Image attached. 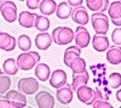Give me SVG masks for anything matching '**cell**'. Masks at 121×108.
<instances>
[{"label":"cell","instance_id":"4dcf8cb0","mask_svg":"<svg viewBox=\"0 0 121 108\" xmlns=\"http://www.w3.org/2000/svg\"><path fill=\"white\" fill-rule=\"evenodd\" d=\"M112 40L115 44V46L121 45V28H115L112 33Z\"/></svg>","mask_w":121,"mask_h":108},{"label":"cell","instance_id":"ba28073f","mask_svg":"<svg viewBox=\"0 0 121 108\" xmlns=\"http://www.w3.org/2000/svg\"><path fill=\"white\" fill-rule=\"evenodd\" d=\"M76 95H78L79 101L85 104H92L95 101V90L88 87L87 85L80 86L76 90Z\"/></svg>","mask_w":121,"mask_h":108},{"label":"cell","instance_id":"8992f818","mask_svg":"<svg viewBox=\"0 0 121 108\" xmlns=\"http://www.w3.org/2000/svg\"><path fill=\"white\" fill-rule=\"evenodd\" d=\"M74 40L78 47L82 49V47H87L90 41H91V35L88 33V31L85 27H76L75 31V35H74Z\"/></svg>","mask_w":121,"mask_h":108},{"label":"cell","instance_id":"3957f363","mask_svg":"<svg viewBox=\"0 0 121 108\" xmlns=\"http://www.w3.org/2000/svg\"><path fill=\"white\" fill-rule=\"evenodd\" d=\"M91 23L97 35H105L109 29V17L104 14L96 12L91 16Z\"/></svg>","mask_w":121,"mask_h":108},{"label":"cell","instance_id":"7a4b0ae2","mask_svg":"<svg viewBox=\"0 0 121 108\" xmlns=\"http://www.w3.org/2000/svg\"><path fill=\"white\" fill-rule=\"evenodd\" d=\"M52 41L57 45H68L74 40V32L69 27H57L51 34Z\"/></svg>","mask_w":121,"mask_h":108},{"label":"cell","instance_id":"1f68e13d","mask_svg":"<svg viewBox=\"0 0 121 108\" xmlns=\"http://www.w3.org/2000/svg\"><path fill=\"white\" fill-rule=\"evenodd\" d=\"M93 108H114L107 100H96L92 103Z\"/></svg>","mask_w":121,"mask_h":108},{"label":"cell","instance_id":"d6986e66","mask_svg":"<svg viewBox=\"0 0 121 108\" xmlns=\"http://www.w3.org/2000/svg\"><path fill=\"white\" fill-rule=\"evenodd\" d=\"M107 61L110 64H120L121 63V47L120 46H112L107 51Z\"/></svg>","mask_w":121,"mask_h":108},{"label":"cell","instance_id":"44dd1931","mask_svg":"<svg viewBox=\"0 0 121 108\" xmlns=\"http://www.w3.org/2000/svg\"><path fill=\"white\" fill-rule=\"evenodd\" d=\"M72 14H73V7L67 1H62L60 4H58L56 9V15L59 19H67L68 17L72 16Z\"/></svg>","mask_w":121,"mask_h":108},{"label":"cell","instance_id":"e0dca14e","mask_svg":"<svg viewBox=\"0 0 121 108\" xmlns=\"http://www.w3.org/2000/svg\"><path fill=\"white\" fill-rule=\"evenodd\" d=\"M80 55H81V49L80 47H78L76 45L75 46H68V49H65V51H64V58H63L64 64L67 67H69L70 63H72L75 58L80 57Z\"/></svg>","mask_w":121,"mask_h":108},{"label":"cell","instance_id":"5bb4252c","mask_svg":"<svg viewBox=\"0 0 121 108\" xmlns=\"http://www.w3.org/2000/svg\"><path fill=\"white\" fill-rule=\"evenodd\" d=\"M38 15L36 14H33V12H29V11H22L18 16V22L22 27L24 28H32L34 27V23H35V19H36Z\"/></svg>","mask_w":121,"mask_h":108},{"label":"cell","instance_id":"8d00e7d4","mask_svg":"<svg viewBox=\"0 0 121 108\" xmlns=\"http://www.w3.org/2000/svg\"><path fill=\"white\" fill-rule=\"evenodd\" d=\"M116 100H117L119 102H121V89L116 91Z\"/></svg>","mask_w":121,"mask_h":108},{"label":"cell","instance_id":"d6a6232c","mask_svg":"<svg viewBox=\"0 0 121 108\" xmlns=\"http://www.w3.org/2000/svg\"><path fill=\"white\" fill-rule=\"evenodd\" d=\"M26 4H27V6H28L30 10L39 9V6H40V1H39V0H28Z\"/></svg>","mask_w":121,"mask_h":108},{"label":"cell","instance_id":"7402d4cb","mask_svg":"<svg viewBox=\"0 0 121 108\" xmlns=\"http://www.w3.org/2000/svg\"><path fill=\"white\" fill-rule=\"evenodd\" d=\"M40 11H41L43 16H50L56 12V9H57V4L55 0H43L40 1Z\"/></svg>","mask_w":121,"mask_h":108},{"label":"cell","instance_id":"d4e9b609","mask_svg":"<svg viewBox=\"0 0 121 108\" xmlns=\"http://www.w3.org/2000/svg\"><path fill=\"white\" fill-rule=\"evenodd\" d=\"M108 15L112 19L121 18V1H113L112 4H109Z\"/></svg>","mask_w":121,"mask_h":108},{"label":"cell","instance_id":"d590c367","mask_svg":"<svg viewBox=\"0 0 121 108\" xmlns=\"http://www.w3.org/2000/svg\"><path fill=\"white\" fill-rule=\"evenodd\" d=\"M112 22H113V24H114V26H116V27L121 28V18H117V19H112Z\"/></svg>","mask_w":121,"mask_h":108},{"label":"cell","instance_id":"9a60e30c","mask_svg":"<svg viewBox=\"0 0 121 108\" xmlns=\"http://www.w3.org/2000/svg\"><path fill=\"white\" fill-rule=\"evenodd\" d=\"M92 46L97 52H104L110 47L109 40L105 35H95L92 38Z\"/></svg>","mask_w":121,"mask_h":108},{"label":"cell","instance_id":"6da1fadb","mask_svg":"<svg viewBox=\"0 0 121 108\" xmlns=\"http://www.w3.org/2000/svg\"><path fill=\"white\" fill-rule=\"evenodd\" d=\"M17 67L22 71H30L40 63V55L35 51H27L17 56Z\"/></svg>","mask_w":121,"mask_h":108},{"label":"cell","instance_id":"cb8c5ba5","mask_svg":"<svg viewBox=\"0 0 121 108\" xmlns=\"http://www.w3.org/2000/svg\"><path fill=\"white\" fill-rule=\"evenodd\" d=\"M3 71L6 75H16L18 72L17 62L15 58H7L3 64Z\"/></svg>","mask_w":121,"mask_h":108},{"label":"cell","instance_id":"ac0fdd59","mask_svg":"<svg viewBox=\"0 0 121 108\" xmlns=\"http://www.w3.org/2000/svg\"><path fill=\"white\" fill-rule=\"evenodd\" d=\"M86 5L95 14L96 12L103 14V11H105L109 7V0H87Z\"/></svg>","mask_w":121,"mask_h":108},{"label":"cell","instance_id":"f546056e","mask_svg":"<svg viewBox=\"0 0 121 108\" xmlns=\"http://www.w3.org/2000/svg\"><path fill=\"white\" fill-rule=\"evenodd\" d=\"M108 84L112 89H119L121 86V74L120 73H112L108 78Z\"/></svg>","mask_w":121,"mask_h":108},{"label":"cell","instance_id":"74e56055","mask_svg":"<svg viewBox=\"0 0 121 108\" xmlns=\"http://www.w3.org/2000/svg\"><path fill=\"white\" fill-rule=\"evenodd\" d=\"M120 108H121V106H120Z\"/></svg>","mask_w":121,"mask_h":108},{"label":"cell","instance_id":"484cf974","mask_svg":"<svg viewBox=\"0 0 121 108\" xmlns=\"http://www.w3.org/2000/svg\"><path fill=\"white\" fill-rule=\"evenodd\" d=\"M88 81V75L86 73L84 74H78V75H73V83H72V90H78L80 86L86 85Z\"/></svg>","mask_w":121,"mask_h":108},{"label":"cell","instance_id":"2e32d148","mask_svg":"<svg viewBox=\"0 0 121 108\" xmlns=\"http://www.w3.org/2000/svg\"><path fill=\"white\" fill-rule=\"evenodd\" d=\"M52 44V36L48 33H39L35 36V46L39 50H47Z\"/></svg>","mask_w":121,"mask_h":108},{"label":"cell","instance_id":"f1b7e54d","mask_svg":"<svg viewBox=\"0 0 121 108\" xmlns=\"http://www.w3.org/2000/svg\"><path fill=\"white\" fill-rule=\"evenodd\" d=\"M11 86V79L6 74L0 73V95H5Z\"/></svg>","mask_w":121,"mask_h":108},{"label":"cell","instance_id":"5b68a950","mask_svg":"<svg viewBox=\"0 0 121 108\" xmlns=\"http://www.w3.org/2000/svg\"><path fill=\"white\" fill-rule=\"evenodd\" d=\"M0 14L4 17V19L9 23L15 22L18 18L17 16V6L13 1H3L0 5Z\"/></svg>","mask_w":121,"mask_h":108},{"label":"cell","instance_id":"30bf717a","mask_svg":"<svg viewBox=\"0 0 121 108\" xmlns=\"http://www.w3.org/2000/svg\"><path fill=\"white\" fill-rule=\"evenodd\" d=\"M67 84V73L63 69H56L50 76V85L56 89H60Z\"/></svg>","mask_w":121,"mask_h":108},{"label":"cell","instance_id":"7c38bea8","mask_svg":"<svg viewBox=\"0 0 121 108\" xmlns=\"http://www.w3.org/2000/svg\"><path fill=\"white\" fill-rule=\"evenodd\" d=\"M72 18L75 23H78L79 26H86L88 23V19H90V16L86 11V9L84 6H80V7H76L73 10V14H72Z\"/></svg>","mask_w":121,"mask_h":108},{"label":"cell","instance_id":"4316f807","mask_svg":"<svg viewBox=\"0 0 121 108\" xmlns=\"http://www.w3.org/2000/svg\"><path fill=\"white\" fill-rule=\"evenodd\" d=\"M34 27L38 29V31H40L41 33H46V31L50 28V21H48V18L45 17V16H39L36 17L35 19V23H34Z\"/></svg>","mask_w":121,"mask_h":108},{"label":"cell","instance_id":"4fadbf2b","mask_svg":"<svg viewBox=\"0 0 121 108\" xmlns=\"http://www.w3.org/2000/svg\"><path fill=\"white\" fill-rule=\"evenodd\" d=\"M16 39L15 36L10 35L9 33L0 32V50L4 51H13L16 47Z\"/></svg>","mask_w":121,"mask_h":108},{"label":"cell","instance_id":"52a82bcc","mask_svg":"<svg viewBox=\"0 0 121 108\" xmlns=\"http://www.w3.org/2000/svg\"><path fill=\"white\" fill-rule=\"evenodd\" d=\"M4 96H5V99L11 102L16 108H23V107L27 106V97H26V95L21 94L19 91L9 90Z\"/></svg>","mask_w":121,"mask_h":108},{"label":"cell","instance_id":"836d02e7","mask_svg":"<svg viewBox=\"0 0 121 108\" xmlns=\"http://www.w3.org/2000/svg\"><path fill=\"white\" fill-rule=\"evenodd\" d=\"M0 108H16V107L6 99H0Z\"/></svg>","mask_w":121,"mask_h":108},{"label":"cell","instance_id":"e575fe53","mask_svg":"<svg viewBox=\"0 0 121 108\" xmlns=\"http://www.w3.org/2000/svg\"><path fill=\"white\" fill-rule=\"evenodd\" d=\"M82 0H68V4L70 5V6H72V7H80V6H81L82 5Z\"/></svg>","mask_w":121,"mask_h":108},{"label":"cell","instance_id":"ffe728a7","mask_svg":"<svg viewBox=\"0 0 121 108\" xmlns=\"http://www.w3.org/2000/svg\"><path fill=\"white\" fill-rule=\"evenodd\" d=\"M35 76L40 81H46L51 76V71L50 67L46 63H38L35 67Z\"/></svg>","mask_w":121,"mask_h":108},{"label":"cell","instance_id":"8fae6325","mask_svg":"<svg viewBox=\"0 0 121 108\" xmlns=\"http://www.w3.org/2000/svg\"><path fill=\"white\" fill-rule=\"evenodd\" d=\"M56 96H57V100L59 103L62 104H68L72 102L73 100V90H72V86L65 84L63 87L60 89H57V92H56Z\"/></svg>","mask_w":121,"mask_h":108},{"label":"cell","instance_id":"603a6c76","mask_svg":"<svg viewBox=\"0 0 121 108\" xmlns=\"http://www.w3.org/2000/svg\"><path fill=\"white\" fill-rule=\"evenodd\" d=\"M69 68L73 71V75L84 74V73H86V61L81 57H78L70 63Z\"/></svg>","mask_w":121,"mask_h":108},{"label":"cell","instance_id":"9c48e42d","mask_svg":"<svg viewBox=\"0 0 121 108\" xmlns=\"http://www.w3.org/2000/svg\"><path fill=\"white\" fill-rule=\"evenodd\" d=\"M35 101L39 108H53L55 107V99L47 91L38 92L35 95Z\"/></svg>","mask_w":121,"mask_h":108},{"label":"cell","instance_id":"277c9868","mask_svg":"<svg viewBox=\"0 0 121 108\" xmlns=\"http://www.w3.org/2000/svg\"><path fill=\"white\" fill-rule=\"evenodd\" d=\"M17 86L19 92L23 95H34L39 91V81L34 78H22Z\"/></svg>","mask_w":121,"mask_h":108},{"label":"cell","instance_id":"83f0119b","mask_svg":"<svg viewBox=\"0 0 121 108\" xmlns=\"http://www.w3.org/2000/svg\"><path fill=\"white\" fill-rule=\"evenodd\" d=\"M17 45L22 51L27 52V51L30 50V47H32V40H30V38L27 34H22L17 39Z\"/></svg>","mask_w":121,"mask_h":108}]
</instances>
